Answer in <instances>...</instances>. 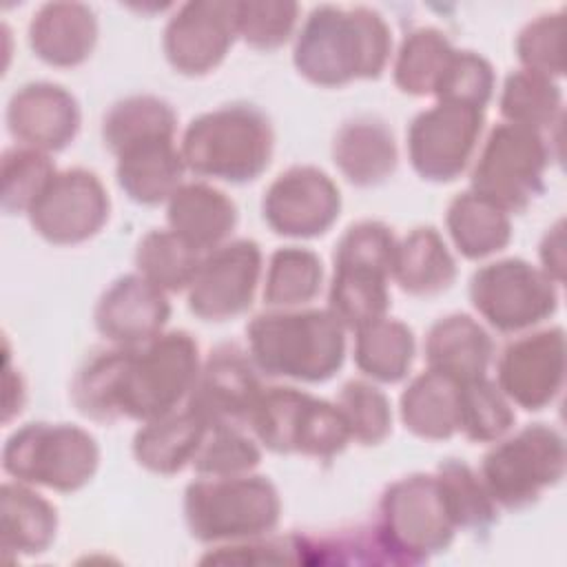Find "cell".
Masks as SVG:
<instances>
[{
    "label": "cell",
    "instance_id": "cell-16",
    "mask_svg": "<svg viewBox=\"0 0 567 567\" xmlns=\"http://www.w3.org/2000/svg\"><path fill=\"white\" fill-rule=\"evenodd\" d=\"M237 2L195 0L177 9L164 29V53L171 66L184 75L213 71L228 53L237 35Z\"/></svg>",
    "mask_w": 567,
    "mask_h": 567
},
{
    "label": "cell",
    "instance_id": "cell-23",
    "mask_svg": "<svg viewBox=\"0 0 567 567\" xmlns=\"http://www.w3.org/2000/svg\"><path fill=\"white\" fill-rule=\"evenodd\" d=\"M166 219L173 233L202 252L221 246L230 237L237 224V208L224 190L190 182L171 195Z\"/></svg>",
    "mask_w": 567,
    "mask_h": 567
},
{
    "label": "cell",
    "instance_id": "cell-33",
    "mask_svg": "<svg viewBox=\"0 0 567 567\" xmlns=\"http://www.w3.org/2000/svg\"><path fill=\"white\" fill-rule=\"evenodd\" d=\"M414 334L399 319H374L357 328L354 363L357 368L381 383L401 381L414 359Z\"/></svg>",
    "mask_w": 567,
    "mask_h": 567
},
{
    "label": "cell",
    "instance_id": "cell-11",
    "mask_svg": "<svg viewBox=\"0 0 567 567\" xmlns=\"http://www.w3.org/2000/svg\"><path fill=\"white\" fill-rule=\"evenodd\" d=\"M470 301L501 332L527 330L558 308L556 281L523 259H501L478 268L470 279Z\"/></svg>",
    "mask_w": 567,
    "mask_h": 567
},
{
    "label": "cell",
    "instance_id": "cell-3",
    "mask_svg": "<svg viewBox=\"0 0 567 567\" xmlns=\"http://www.w3.org/2000/svg\"><path fill=\"white\" fill-rule=\"evenodd\" d=\"M248 354L268 377L321 383L334 377L346 357V328L330 310H272L248 328Z\"/></svg>",
    "mask_w": 567,
    "mask_h": 567
},
{
    "label": "cell",
    "instance_id": "cell-19",
    "mask_svg": "<svg viewBox=\"0 0 567 567\" xmlns=\"http://www.w3.org/2000/svg\"><path fill=\"white\" fill-rule=\"evenodd\" d=\"M7 128L20 146L42 153L62 151L80 131L78 100L60 84L29 82L7 104Z\"/></svg>",
    "mask_w": 567,
    "mask_h": 567
},
{
    "label": "cell",
    "instance_id": "cell-31",
    "mask_svg": "<svg viewBox=\"0 0 567 567\" xmlns=\"http://www.w3.org/2000/svg\"><path fill=\"white\" fill-rule=\"evenodd\" d=\"M456 250L467 259H483L503 250L512 239L509 215L474 190L458 193L445 215Z\"/></svg>",
    "mask_w": 567,
    "mask_h": 567
},
{
    "label": "cell",
    "instance_id": "cell-22",
    "mask_svg": "<svg viewBox=\"0 0 567 567\" xmlns=\"http://www.w3.org/2000/svg\"><path fill=\"white\" fill-rule=\"evenodd\" d=\"M97 40V22L86 4L49 2L33 13L29 24V47L47 64L78 66Z\"/></svg>",
    "mask_w": 567,
    "mask_h": 567
},
{
    "label": "cell",
    "instance_id": "cell-29",
    "mask_svg": "<svg viewBox=\"0 0 567 567\" xmlns=\"http://www.w3.org/2000/svg\"><path fill=\"white\" fill-rule=\"evenodd\" d=\"M390 270L361 261H334L328 292V310L343 328H361L385 317L390 308Z\"/></svg>",
    "mask_w": 567,
    "mask_h": 567
},
{
    "label": "cell",
    "instance_id": "cell-13",
    "mask_svg": "<svg viewBox=\"0 0 567 567\" xmlns=\"http://www.w3.org/2000/svg\"><path fill=\"white\" fill-rule=\"evenodd\" d=\"M109 195L100 177L86 168L55 173L29 208L31 228L58 246L82 244L109 219Z\"/></svg>",
    "mask_w": 567,
    "mask_h": 567
},
{
    "label": "cell",
    "instance_id": "cell-30",
    "mask_svg": "<svg viewBox=\"0 0 567 567\" xmlns=\"http://www.w3.org/2000/svg\"><path fill=\"white\" fill-rule=\"evenodd\" d=\"M461 383L443 372L425 370L401 394V421L421 439L443 441L458 430Z\"/></svg>",
    "mask_w": 567,
    "mask_h": 567
},
{
    "label": "cell",
    "instance_id": "cell-25",
    "mask_svg": "<svg viewBox=\"0 0 567 567\" xmlns=\"http://www.w3.org/2000/svg\"><path fill=\"white\" fill-rule=\"evenodd\" d=\"M115 157L117 184L135 204L155 206L171 199V195L182 186L186 164L173 140L133 144Z\"/></svg>",
    "mask_w": 567,
    "mask_h": 567
},
{
    "label": "cell",
    "instance_id": "cell-21",
    "mask_svg": "<svg viewBox=\"0 0 567 567\" xmlns=\"http://www.w3.org/2000/svg\"><path fill=\"white\" fill-rule=\"evenodd\" d=\"M332 162L354 186L368 188L383 184L392 177L399 162L390 126L374 115H359L343 122L332 140Z\"/></svg>",
    "mask_w": 567,
    "mask_h": 567
},
{
    "label": "cell",
    "instance_id": "cell-35",
    "mask_svg": "<svg viewBox=\"0 0 567 567\" xmlns=\"http://www.w3.org/2000/svg\"><path fill=\"white\" fill-rule=\"evenodd\" d=\"M454 47L432 27L410 31L394 60V84L408 95H434Z\"/></svg>",
    "mask_w": 567,
    "mask_h": 567
},
{
    "label": "cell",
    "instance_id": "cell-1",
    "mask_svg": "<svg viewBox=\"0 0 567 567\" xmlns=\"http://www.w3.org/2000/svg\"><path fill=\"white\" fill-rule=\"evenodd\" d=\"M197 374L195 339L171 330L142 346L93 352L73 377L71 399L91 421L113 423L128 416L146 423L173 412L190 394Z\"/></svg>",
    "mask_w": 567,
    "mask_h": 567
},
{
    "label": "cell",
    "instance_id": "cell-42",
    "mask_svg": "<svg viewBox=\"0 0 567 567\" xmlns=\"http://www.w3.org/2000/svg\"><path fill=\"white\" fill-rule=\"evenodd\" d=\"M337 408L341 410L350 439L359 441L361 445H377L381 443L392 430V410L388 396L372 383L352 379L343 383Z\"/></svg>",
    "mask_w": 567,
    "mask_h": 567
},
{
    "label": "cell",
    "instance_id": "cell-45",
    "mask_svg": "<svg viewBox=\"0 0 567 567\" xmlns=\"http://www.w3.org/2000/svg\"><path fill=\"white\" fill-rule=\"evenodd\" d=\"M560 31L563 16L545 13L529 22L516 38V53L525 69L543 73L547 78L563 75L560 55Z\"/></svg>",
    "mask_w": 567,
    "mask_h": 567
},
{
    "label": "cell",
    "instance_id": "cell-2",
    "mask_svg": "<svg viewBox=\"0 0 567 567\" xmlns=\"http://www.w3.org/2000/svg\"><path fill=\"white\" fill-rule=\"evenodd\" d=\"M390 49V29L377 11L321 4L306 18L295 40L292 62L312 84L343 86L359 78H379Z\"/></svg>",
    "mask_w": 567,
    "mask_h": 567
},
{
    "label": "cell",
    "instance_id": "cell-39",
    "mask_svg": "<svg viewBox=\"0 0 567 567\" xmlns=\"http://www.w3.org/2000/svg\"><path fill=\"white\" fill-rule=\"evenodd\" d=\"M516 416L501 392L487 377L463 381L458 388V430L474 443H492L509 432Z\"/></svg>",
    "mask_w": 567,
    "mask_h": 567
},
{
    "label": "cell",
    "instance_id": "cell-36",
    "mask_svg": "<svg viewBox=\"0 0 567 567\" xmlns=\"http://www.w3.org/2000/svg\"><path fill=\"white\" fill-rule=\"evenodd\" d=\"M199 261V250L173 230L146 233L135 250V266L140 275L164 292H179L188 288Z\"/></svg>",
    "mask_w": 567,
    "mask_h": 567
},
{
    "label": "cell",
    "instance_id": "cell-14",
    "mask_svg": "<svg viewBox=\"0 0 567 567\" xmlns=\"http://www.w3.org/2000/svg\"><path fill=\"white\" fill-rule=\"evenodd\" d=\"M261 275V250L252 239L213 248L188 286V308L204 321H226L246 312Z\"/></svg>",
    "mask_w": 567,
    "mask_h": 567
},
{
    "label": "cell",
    "instance_id": "cell-10",
    "mask_svg": "<svg viewBox=\"0 0 567 567\" xmlns=\"http://www.w3.org/2000/svg\"><path fill=\"white\" fill-rule=\"evenodd\" d=\"M565 474V441L558 430L534 423L496 443L481 463V481L496 505L523 509Z\"/></svg>",
    "mask_w": 567,
    "mask_h": 567
},
{
    "label": "cell",
    "instance_id": "cell-12",
    "mask_svg": "<svg viewBox=\"0 0 567 567\" xmlns=\"http://www.w3.org/2000/svg\"><path fill=\"white\" fill-rule=\"evenodd\" d=\"M483 122V109L465 102L439 100L421 111L408 128L412 168L427 182H454L476 151Z\"/></svg>",
    "mask_w": 567,
    "mask_h": 567
},
{
    "label": "cell",
    "instance_id": "cell-37",
    "mask_svg": "<svg viewBox=\"0 0 567 567\" xmlns=\"http://www.w3.org/2000/svg\"><path fill=\"white\" fill-rule=\"evenodd\" d=\"M498 104L507 122L540 131L551 126L560 115L563 93L551 78L518 69L505 78Z\"/></svg>",
    "mask_w": 567,
    "mask_h": 567
},
{
    "label": "cell",
    "instance_id": "cell-7",
    "mask_svg": "<svg viewBox=\"0 0 567 567\" xmlns=\"http://www.w3.org/2000/svg\"><path fill=\"white\" fill-rule=\"evenodd\" d=\"M97 463L95 439L69 423H27L2 447V467L9 476L55 492L84 487L93 478Z\"/></svg>",
    "mask_w": 567,
    "mask_h": 567
},
{
    "label": "cell",
    "instance_id": "cell-44",
    "mask_svg": "<svg viewBox=\"0 0 567 567\" xmlns=\"http://www.w3.org/2000/svg\"><path fill=\"white\" fill-rule=\"evenodd\" d=\"M492 91H494L492 64L474 51L454 49L434 95L439 100L465 102V104L485 109V104L492 97Z\"/></svg>",
    "mask_w": 567,
    "mask_h": 567
},
{
    "label": "cell",
    "instance_id": "cell-8",
    "mask_svg": "<svg viewBox=\"0 0 567 567\" xmlns=\"http://www.w3.org/2000/svg\"><path fill=\"white\" fill-rule=\"evenodd\" d=\"M374 527L396 567L430 560L445 551L456 534L434 474H412L388 485Z\"/></svg>",
    "mask_w": 567,
    "mask_h": 567
},
{
    "label": "cell",
    "instance_id": "cell-17",
    "mask_svg": "<svg viewBox=\"0 0 567 567\" xmlns=\"http://www.w3.org/2000/svg\"><path fill=\"white\" fill-rule=\"evenodd\" d=\"M501 392L525 410L549 405L565 379L563 328H547L525 334L505 346L496 363Z\"/></svg>",
    "mask_w": 567,
    "mask_h": 567
},
{
    "label": "cell",
    "instance_id": "cell-24",
    "mask_svg": "<svg viewBox=\"0 0 567 567\" xmlns=\"http://www.w3.org/2000/svg\"><path fill=\"white\" fill-rule=\"evenodd\" d=\"M423 350L430 370L463 383L485 377L494 354V341L476 319L454 312L432 323Z\"/></svg>",
    "mask_w": 567,
    "mask_h": 567
},
{
    "label": "cell",
    "instance_id": "cell-20",
    "mask_svg": "<svg viewBox=\"0 0 567 567\" xmlns=\"http://www.w3.org/2000/svg\"><path fill=\"white\" fill-rule=\"evenodd\" d=\"M171 317L166 292L142 275L115 279L100 297L93 319L97 332L117 346H142L162 334Z\"/></svg>",
    "mask_w": 567,
    "mask_h": 567
},
{
    "label": "cell",
    "instance_id": "cell-6",
    "mask_svg": "<svg viewBox=\"0 0 567 567\" xmlns=\"http://www.w3.org/2000/svg\"><path fill=\"white\" fill-rule=\"evenodd\" d=\"M248 425L277 454L332 458L350 441L348 423L337 403L286 385L261 390L250 410Z\"/></svg>",
    "mask_w": 567,
    "mask_h": 567
},
{
    "label": "cell",
    "instance_id": "cell-40",
    "mask_svg": "<svg viewBox=\"0 0 567 567\" xmlns=\"http://www.w3.org/2000/svg\"><path fill=\"white\" fill-rule=\"evenodd\" d=\"M53 159L29 146H11L2 153V210L7 215L29 213L33 202L55 175Z\"/></svg>",
    "mask_w": 567,
    "mask_h": 567
},
{
    "label": "cell",
    "instance_id": "cell-4",
    "mask_svg": "<svg viewBox=\"0 0 567 567\" xmlns=\"http://www.w3.org/2000/svg\"><path fill=\"white\" fill-rule=\"evenodd\" d=\"M272 144L275 135L266 113L235 102L197 115L186 126L179 151L195 175L246 184L268 168Z\"/></svg>",
    "mask_w": 567,
    "mask_h": 567
},
{
    "label": "cell",
    "instance_id": "cell-43",
    "mask_svg": "<svg viewBox=\"0 0 567 567\" xmlns=\"http://www.w3.org/2000/svg\"><path fill=\"white\" fill-rule=\"evenodd\" d=\"M299 7L295 2H237V35L259 51L281 47L297 22Z\"/></svg>",
    "mask_w": 567,
    "mask_h": 567
},
{
    "label": "cell",
    "instance_id": "cell-38",
    "mask_svg": "<svg viewBox=\"0 0 567 567\" xmlns=\"http://www.w3.org/2000/svg\"><path fill=\"white\" fill-rule=\"evenodd\" d=\"M323 268L317 252L286 246L272 252L266 270L264 301L275 308H292L312 301L321 290Z\"/></svg>",
    "mask_w": 567,
    "mask_h": 567
},
{
    "label": "cell",
    "instance_id": "cell-5",
    "mask_svg": "<svg viewBox=\"0 0 567 567\" xmlns=\"http://www.w3.org/2000/svg\"><path fill=\"white\" fill-rule=\"evenodd\" d=\"M281 514L277 487L259 474L202 476L184 492V518L202 543H239L268 536Z\"/></svg>",
    "mask_w": 567,
    "mask_h": 567
},
{
    "label": "cell",
    "instance_id": "cell-9",
    "mask_svg": "<svg viewBox=\"0 0 567 567\" xmlns=\"http://www.w3.org/2000/svg\"><path fill=\"white\" fill-rule=\"evenodd\" d=\"M549 148L534 128L501 122L496 124L472 168V188L501 210L520 213L545 188Z\"/></svg>",
    "mask_w": 567,
    "mask_h": 567
},
{
    "label": "cell",
    "instance_id": "cell-34",
    "mask_svg": "<svg viewBox=\"0 0 567 567\" xmlns=\"http://www.w3.org/2000/svg\"><path fill=\"white\" fill-rule=\"evenodd\" d=\"M434 476L456 529L485 534L496 523V503L481 476L467 463L447 458L439 465Z\"/></svg>",
    "mask_w": 567,
    "mask_h": 567
},
{
    "label": "cell",
    "instance_id": "cell-41",
    "mask_svg": "<svg viewBox=\"0 0 567 567\" xmlns=\"http://www.w3.org/2000/svg\"><path fill=\"white\" fill-rule=\"evenodd\" d=\"M259 458V447L237 425L208 423L190 465L199 476H233L250 472Z\"/></svg>",
    "mask_w": 567,
    "mask_h": 567
},
{
    "label": "cell",
    "instance_id": "cell-28",
    "mask_svg": "<svg viewBox=\"0 0 567 567\" xmlns=\"http://www.w3.org/2000/svg\"><path fill=\"white\" fill-rule=\"evenodd\" d=\"M392 277L403 292L432 297L452 286L456 261L436 228L419 226L396 241Z\"/></svg>",
    "mask_w": 567,
    "mask_h": 567
},
{
    "label": "cell",
    "instance_id": "cell-26",
    "mask_svg": "<svg viewBox=\"0 0 567 567\" xmlns=\"http://www.w3.org/2000/svg\"><path fill=\"white\" fill-rule=\"evenodd\" d=\"M0 532L7 558L38 556L55 540L58 512L27 483H4L0 487Z\"/></svg>",
    "mask_w": 567,
    "mask_h": 567
},
{
    "label": "cell",
    "instance_id": "cell-46",
    "mask_svg": "<svg viewBox=\"0 0 567 567\" xmlns=\"http://www.w3.org/2000/svg\"><path fill=\"white\" fill-rule=\"evenodd\" d=\"M540 261L543 268L556 284L563 281V266H565V250H563V221H558L551 230H547L540 244Z\"/></svg>",
    "mask_w": 567,
    "mask_h": 567
},
{
    "label": "cell",
    "instance_id": "cell-18",
    "mask_svg": "<svg viewBox=\"0 0 567 567\" xmlns=\"http://www.w3.org/2000/svg\"><path fill=\"white\" fill-rule=\"evenodd\" d=\"M261 390L250 354L235 343H221L199 368L186 408L206 423L239 425L248 423Z\"/></svg>",
    "mask_w": 567,
    "mask_h": 567
},
{
    "label": "cell",
    "instance_id": "cell-15",
    "mask_svg": "<svg viewBox=\"0 0 567 567\" xmlns=\"http://www.w3.org/2000/svg\"><path fill=\"white\" fill-rule=\"evenodd\" d=\"M341 193L317 166H290L261 199L266 224L284 237H319L339 217Z\"/></svg>",
    "mask_w": 567,
    "mask_h": 567
},
{
    "label": "cell",
    "instance_id": "cell-27",
    "mask_svg": "<svg viewBox=\"0 0 567 567\" xmlns=\"http://www.w3.org/2000/svg\"><path fill=\"white\" fill-rule=\"evenodd\" d=\"M208 423L190 408L146 421L133 439V454L142 467L155 474H175L193 461Z\"/></svg>",
    "mask_w": 567,
    "mask_h": 567
},
{
    "label": "cell",
    "instance_id": "cell-32",
    "mask_svg": "<svg viewBox=\"0 0 567 567\" xmlns=\"http://www.w3.org/2000/svg\"><path fill=\"white\" fill-rule=\"evenodd\" d=\"M177 115L157 95H128L115 102L102 120L104 146L120 155L124 148L151 140H173Z\"/></svg>",
    "mask_w": 567,
    "mask_h": 567
}]
</instances>
